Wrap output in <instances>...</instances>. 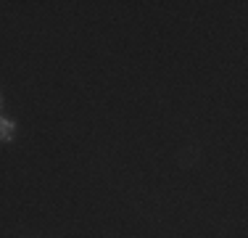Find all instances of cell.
I'll list each match as a JSON object with an SVG mask.
<instances>
[{"label": "cell", "instance_id": "6da1fadb", "mask_svg": "<svg viewBox=\"0 0 248 238\" xmlns=\"http://www.w3.org/2000/svg\"><path fill=\"white\" fill-rule=\"evenodd\" d=\"M14 133H16V122H14V119L0 117V143L14 140Z\"/></svg>", "mask_w": 248, "mask_h": 238}, {"label": "cell", "instance_id": "7a4b0ae2", "mask_svg": "<svg viewBox=\"0 0 248 238\" xmlns=\"http://www.w3.org/2000/svg\"><path fill=\"white\" fill-rule=\"evenodd\" d=\"M0 103H3V98H0Z\"/></svg>", "mask_w": 248, "mask_h": 238}]
</instances>
